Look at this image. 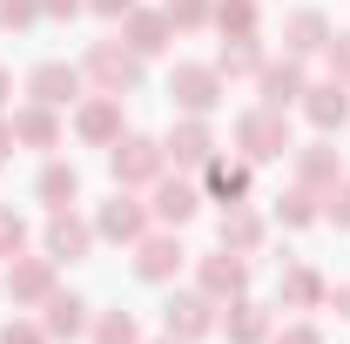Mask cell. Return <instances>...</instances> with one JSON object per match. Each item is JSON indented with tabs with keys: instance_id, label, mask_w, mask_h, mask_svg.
<instances>
[{
	"instance_id": "obj_9",
	"label": "cell",
	"mask_w": 350,
	"mask_h": 344,
	"mask_svg": "<svg viewBox=\"0 0 350 344\" xmlns=\"http://www.w3.org/2000/svg\"><path fill=\"white\" fill-rule=\"evenodd\" d=\"M162 156H169L175 169H209V156H216V129H209V115H182L162 142Z\"/></svg>"
},
{
	"instance_id": "obj_36",
	"label": "cell",
	"mask_w": 350,
	"mask_h": 344,
	"mask_svg": "<svg viewBox=\"0 0 350 344\" xmlns=\"http://www.w3.org/2000/svg\"><path fill=\"white\" fill-rule=\"evenodd\" d=\"M0 344H54L41 324H27V317H14V324H0Z\"/></svg>"
},
{
	"instance_id": "obj_40",
	"label": "cell",
	"mask_w": 350,
	"mask_h": 344,
	"mask_svg": "<svg viewBox=\"0 0 350 344\" xmlns=\"http://www.w3.org/2000/svg\"><path fill=\"white\" fill-rule=\"evenodd\" d=\"M323 304H330V310L350 324V284H330V291H323Z\"/></svg>"
},
{
	"instance_id": "obj_8",
	"label": "cell",
	"mask_w": 350,
	"mask_h": 344,
	"mask_svg": "<svg viewBox=\"0 0 350 344\" xmlns=\"http://www.w3.org/2000/svg\"><path fill=\"white\" fill-rule=\"evenodd\" d=\"M148 189H155V196H148V216H155L162 230H182V223H196V210H202V189H196V182H182V175L162 169Z\"/></svg>"
},
{
	"instance_id": "obj_6",
	"label": "cell",
	"mask_w": 350,
	"mask_h": 344,
	"mask_svg": "<svg viewBox=\"0 0 350 344\" xmlns=\"http://www.w3.org/2000/svg\"><path fill=\"white\" fill-rule=\"evenodd\" d=\"M162 331H169L175 344H196L216 331V297H202V291H175L169 304H162Z\"/></svg>"
},
{
	"instance_id": "obj_18",
	"label": "cell",
	"mask_w": 350,
	"mask_h": 344,
	"mask_svg": "<svg viewBox=\"0 0 350 344\" xmlns=\"http://www.w3.org/2000/svg\"><path fill=\"white\" fill-rule=\"evenodd\" d=\"M169 34H175V27H169V14H162V7H135L129 21H122V41H129L142 61H148V54H162Z\"/></svg>"
},
{
	"instance_id": "obj_38",
	"label": "cell",
	"mask_w": 350,
	"mask_h": 344,
	"mask_svg": "<svg viewBox=\"0 0 350 344\" xmlns=\"http://www.w3.org/2000/svg\"><path fill=\"white\" fill-rule=\"evenodd\" d=\"M88 7H94L101 21H129V14H135V0H88Z\"/></svg>"
},
{
	"instance_id": "obj_29",
	"label": "cell",
	"mask_w": 350,
	"mask_h": 344,
	"mask_svg": "<svg viewBox=\"0 0 350 344\" xmlns=\"http://www.w3.org/2000/svg\"><path fill=\"white\" fill-rule=\"evenodd\" d=\"M209 68H216L222 82H236V75H256V68H262V47H256V41H222V54L209 61Z\"/></svg>"
},
{
	"instance_id": "obj_42",
	"label": "cell",
	"mask_w": 350,
	"mask_h": 344,
	"mask_svg": "<svg viewBox=\"0 0 350 344\" xmlns=\"http://www.w3.org/2000/svg\"><path fill=\"white\" fill-rule=\"evenodd\" d=\"M7 95H14V75H7V68H0V108H7Z\"/></svg>"
},
{
	"instance_id": "obj_27",
	"label": "cell",
	"mask_w": 350,
	"mask_h": 344,
	"mask_svg": "<svg viewBox=\"0 0 350 344\" xmlns=\"http://www.w3.org/2000/svg\"><path fill=\"white\" fill-rule=\"evenodd\" d=\"M209 27H216L222 41H256V0H216Z\"/></svg>"
},
{
	"instance_id": "obj_20",
	"label": "cell",
	"mask_w": 350,
	"mask_h": 344,
	"mask_svg": "<svg viewBox=\"0 0 350 344\" xmlns=\"http://www.w3.org/2000/svg\"><path fill=\"white\" fill-rule=\"evenodd\" d=\"M290 156H297V182H304V189H330V182H344V162H337L330 142H310V149H290Z\"/></svg>"
},
{
	"instance_id": "obj_39",
	"label": "cell",
	"mask_w": 350,
	"mask_h": 344,
	"mask_svg": "<svg viewBox=\"0 0 350 344\" xmlns=\"http://www.w3.org/2000/svg\"><path fill=\"white\" fill-rule=\"evenodd\" d=\"M81 7H88V0H41V14H47V21H75Z\"/></svg>"
},
{
	"instance_id": "obj_13",
	"label": "cell",
	"mask_w": 350,
	"mask_h": 344,
	"mask_svg": "<svg viewBox=\"0 0 350 344\" xmlns=\"http://www.w3.org/2000/svg\"><path fill=\"white\" fill-rule=\"evenodd\" d=\"M41 243H47V257H54V263H81L88 250H94V223H81L75 210H47Z\"/></svg>"
},
{
	"instance_id": "obj_19",
	"label": "cell",
	"mask_w": 350,
	"mask_h": 344,
	"mask_svg": "<svg viewBox=\"0 0 350 344\" xmlns=\"http://www.w3.org/2000/svg\"><path fill=\"white\" fill-rule=\"evenodd\" d=\"M330 34H337V27H330L317 7H297V14L283 21V54H297V61H304V54H323Z\"/></svg>"
},
{
	"instance_id": "obj_32",
	"label": "cell",
	"mask_w": 350,
	"mask_h": 344,
	"mask_svg": "<svg viewBox=\"0 0 350 344\" xmlns=\"http://www.w3.org/2000/svg\"><path fill=\"white\" fill-rule=\"evenodd\" d=\"M21 250H27V216H21V210H0V257L14 263Z\"/></svg>"
},
{
	"instance_id": "obj_28",
	"label": "cell",
	"mask_w": 350,
	"mask_h": 344,
	"mask_svg": "<svg viewBox=\"0 0 350 344\" xmlns=\"http://www.w3.org/2000/svg\"><path fill=\"white\" fill-rule=\"evenodd\" d=\"M317 216H323V210H317V189H304V182L276 196V223H283V230H310Z\"/></svg>"
},
{
	"instance_id": "obj_15",
	"label": "cell",
	"mask_w": 350,
	"mask_h": 344,
	"mask_svg": "<svg viewBox=\"0 0 350 344\" xmlns=\"http://www.w3.org/2000/svg\"><path fill=\"white\" fill-rule=\"evenodd\" d=\"M297 108L310 115V129H317V135H337L350 122V82H310Z\"/></svg>"
},
{
	"instance_id": "obj_10",
	"label": "cell",
	"mask_w": 350,
	"mask_h": 344,
	"mask_svg": "<svg viewBox=\"0 0 350 344\" xmlns=\"http://www.w3.org/2000/svg\"><path fill=\"white\" fill-rule=\"evenodd\" d=\"M196 291L202 297H243L250 291V257H236V250H216V257H196Z\"/></svg>"
},
{
	"instance_id": "obj_4",
	"label": "cell",
	"mask_w": 350,
	"mask_h": 344,
	"mask_svg": "<svg viewBox=\"0 0 350 344\" xmlns=\"http://www.w3.org/2000/svg\"><path fill=\"white\" fill-rule=\"evenodd\" d=\"M169 95H175L182 115H216L222 95H229V82H222L216 68H202V61H182V68L169 75Z\"/></svg>"
},
{
	"instance_id": "obj_7",
	"label": "cell",
	"mask_w": 350,
	"mask_h": 344,
	"mask_svg": "<svg viewBox=\"0 0 350 344\" xmlns=\"http://www.w3.org/2000/svg\"><path fill=\"white\" fill-rule=\"evenodd\" d=\"M182 263H189V250H182L175 230H148L135 243V277L142 284H169V277H182Z\"/></svg>"
},
{
	"instance_id": "obj_30",
	"label": "cell",
	"mask_w": 350,
	"mask_h": 344,
	"mask_svg": "<svg viewBox=\"0 0 350 344\" xmlns=\"http://www.w3.org/2000/svg\"><path fill=\"white\" fill-rule=\"evenodd\" d=\"M94 344H142V324L129 310H101L94 317Z\"/></svg>"
},
{
	"instance_id": "obj_2",
	"label": "cell",
	"mask_w": 350,
	"mask_h": 344,
	"mask_svg": "<svg viewBox=\"0 0 350 344\" xmlns=\"http://www.w3.org/2000/svg\"><path fill=\"white\" fill-rule=\"evenodd\" d=\"M236 149H243L250 169H256V162H283V156H290V122L256 101L250 115H236Z\"/></svg>"
},
{
	"instance_id": "obj_14",
	"label": "cell",
	"mask_w": 350,
	"mask_h": 344,
	"mask_svg": "<svg viewBox=\"0 0 350 344\" xmlns=\"http://www.w3.org/2000/svg\"><path fill=\"white\" fill-rule=\"evenodd\" d=\"M81 88H88V75H81V68H68V61H41V68L27 75V95H34L41 108H75Z\"/></svg>"
},
{
	"instance_id": "obj_1",
	"label": "cell",
	"mask_w": 350,
	"mask_h": 344,
	"mask_svg": "<svg viewBox=\"0 0 350 344\" xmlns=\"http://www.w3.org/2000/svg\"><path fill=\"white\" fill-rule=\"evenodd\" d=\"M169 169V156H162V142L155 135H115L108 142V175H115V189H142V182H155V175Z\"/></svg>"
},
{
	"instance_id": "obj_24",
	"label": "cell",
	"mask_w": 350,
	"mask_h": 344,
	"mask_svg": "<svg viewBox=\"0 0 350 344\" xmlns=\"http://www.w3.org/2000/svg\"><path fill=\"white\" fill-rule=\"evenodd\" d=\"M34 196H41L47 210H75V196H81V169H75V162H47L41 182H34Z\"/></svg>"
},
{
	"instance_id": "obj_5",
	"label": "cell",
	"mask_w": 350,
	"mask_h": 344,
	"mask_svg": "<svg viewBox=\"0 0 350 344\" xmlns=\"http://www.w3.org/2000/svg\"><path fill=\"white\" fill-rule=\"evenodd\" d=\"M148 223H155V216H148V203H135L129 189H115V203H101V210H94V236H101V243H142V236H148Z\"/></svg>"
},
{
	"instance_id": "obj_41",
	"label": "cell",
	"mask_w": 350,
	"mask_h": 344,
	"mask_svg": "<svg viewBox=\"0 0 350 344\" xmlns=\"http://www.w3.org/2000/svg\"><path fill=\"white\" fill-rule=\"evenodd\" d=\"M14 149H21V142H14V122L0 115V162H14Z\"/></svg>"
},
{
	"instance_id": "obj_26",
	"label": "cell",
	"mask_w": 350,
	"mask_h": 344,
	"mask_svg": "<svg viewBox=\"0 0 350 344\" xmlns=\"http://www.w3.org/2000/svg\"><path fill=\"white\" fill-rule=\"evenodd\" d=\"M222 331H229V344H262V338H269V310H262V304H250V297H229Z\"/></svg>"
},
{
	"instance_id": "obj_34",
	"label": "cell",
	"mask_w": 350,
	"mask_h": 344,
	"mask_svg": "<svg viewBox=\"0 0 350 344\" xmlns=\"http://www.w3.org/2000/svg\"><path fill=\"white\" fill-rule=\"evenodd\" d=\"M323 223H337V230H350V175L323 189Z\"/></svg>"
},
{
	"instance_id": "obj_11",
	"label": "cell",
	"mask_w": 350,
	"mask_h": 344,
	"mask_svg": "<svg viewBox=\"0 0 350 344\" xmlns=\"http://www.w3.org/2000/svg\"><path fill=\"white\" fill-rule=\"evenodd\" d=\"M304 61H297V54H283V61H262L256 68V95H262V108H276V115H283V108H297V101H304Z\"/></svg>"
},
{
	"instance_id": "obj_33",
	"label": "cell",
	"mask_w": 350,
	"mask_h": 344,
	"mask_svg": "<svg viewBox=\"0 0 350 344\" xmlns=\"http://www.w3.org/2000/svg\"><path fill=\"white\" fill-rule=\"evenodd\" d=\"M41 21V0H0V27L7 34H21V27H34Z\"/></svg>"
},
{
	"instance_id": "obj_31",
	"label": "cell",
	"mask_w": 350,
	"mask_h": 344,
	"mask_svg": "<svg viewBox=\"0 0 350 344\" xmlns=\"http://www.w3.org/2000/svg\"><path fill=\"white\" fill-rule=\"evenodd\" d=\"M162 14H169V27H209V14H216V0H162Z\"/></svg>"
},
{
	"instance_id": "obj_21",
	"label": "cell",
	"mask_w": 350,
	"mask_h": 344,
	"mask_svg": "<svg viewBox=\"0 0 350 344\" xmlns=\"http://www.w3.org/2000/svg\"><path fill=\"white\" fill-rule=\"evenodd\" d=\"M209 196H216V203H243V196H250V162H243V156H209Z\"/></svg>"
},
{
	"instance_id": "obj_12",
	"label": "cell",
	"mask_w": 350,
	"mask_h": 344,
	"mask_svg": "<svg viewBox=\"0 0 350 344\" xmlns=\"http://www.w3.org/2000/svg\"><path fill=\"white\" fill-rule=\"evenodd\" d=\"M75 135L94 142V149H108V142L122 135V95H101V88L81 95V101H75Z\"/></svg>"
},
{
	"instance_id": "obj_16",
	"label": "cell",
	"mask_w": 350,
	"mask_h": 344,
	"mask_svg": "<svg viewBox=\"0 0 350 344\" xmlns=\"http://www.w3.org/2000/svg\"><path fill=\"white\" fill-rule=\"evenodd\" d=\"M262 236H269V223H262L250 203H222V216H216V243H222V250H236V257H256Z\"/></svg>"
},
{
	"instance_id": "obj_25",
	"label": "cell",
	"mask_w": 350,
	"mask_h": 344,
	"mask_svg": "<svg viewBox=\"0 0 350 344\" xmlns=\"http://www.w3.org/2000/svg\"><path fill=\"white\" fill-rule=\"evenodd\" d=\"M323 291H330V284H323L310 263H290V270H283V284H276V297L290 304V310H317V304H323Z\"/></svg>"
},
{
	"instance_id": "obj_43",
	"label": "cell",
	"mask_w": 350,
	"mask_h": 344,
	"mask_svg": "<svg viewBox=\"0 0 350 344\" xmlns=\"http://www.w3.org/2000/svg\"><path fill=\"white\" fill-rule=\"evenodd\" d=\"M155 344H175V338H155Z\"/></svg>"
},
{
	"instance_id": "obj_37",
	"label": "cell",
	"mask_w": 350,
	"mask_h": 344,
	"mask_svg": "<svg viewBox=\"0 0 350 344\" xmlns=\"http://www.w3.org/2000/svg\"><path fill=\"white\" fill-rule=\"evenodd\" d=\"M269 344H323L317 324H283V331H269Z\"/></svg>"
},
{
	"instance_id": "obj_17",
	"label": "cell",
	"mask_w": 350,
	"mask_h": 344,
	"mask_svg": "<svg viewBox=\"0 0 350 344\" xmlns=\"http://www.w3.org/2000/svg\"><path fill=\"white\" fill-rule=\"evenodd\" d=\"M7 297H14V310L21 304H47L54 297V257H14L7 263Z\"/></svg>"
},
{
	"instance_id": "obj_35",
	"label": "cell",
	"mask_w": 350,
	"mask_h": 344,
	"mask_svg": "<svg viewBox=\"0 0 350 344\" xmlns=\"http://www.w3.org/2000/svg\"><path fill=\"white\" fill-rule=\"evenodd\" d=\"M323 61H330V82H350V34H330L323 41Z\"/></svg>"
},
{
	"instance_id": "obj_22",
	"label": "cell",
	"mask_w": 350,
	"mask_h": 344,
	"mask_svg": "<svg viewBox=\"0 0 350 344\" xmlns=\"http://www.w3.org/2000/svg\"><path fill=\"white\" fill-rule=\"evenodd\" d=\"M41 310H47V317H41V331H47V338H81V331H88V304L75 297V291H54Z\"/></svg>"
},
{
	"instance_id": "obj_3",
	"label": "cell",
	"mask_w": 350,
	"mask_h": 344,
	"mask_svg": "<svg viewBox=\"0 0 350 344\" xmlns=\"http://www.w3.org/2000/svg\"><path fill=\"white\" fill-rule=\"evenodd\" d=\"M81 75L101 88V95H129V88L142 82V54H135L129 41H94L88 61H81Z\"/></svg>"
},
{
	"instance_id": "obj_23",
	"label": "cell",
	"mask_w": 350,
	"mask_h": 344,
	"mask_svg": "<svg viewBox=\"0 0 350 344\" xmlns=\"http://www.w3.org/2000/svg\"><path fill=\"white\" fill-rule=\"evenodd\" d=\"M14 142H21V149H54V142H61V115L41 108V101H27V108L14 115Z\"/></svg>"
}]
</instances>
